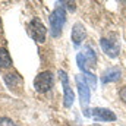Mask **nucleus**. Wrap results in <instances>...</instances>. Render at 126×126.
Masks as SVG:
<instances>
[{
  "label": "nucleus",
  "instance_id": "obj_16",
  "mask_svg": "<svg viewBox=\"0 0 126 126\" xmlns=\"http://www.w3.org/2000/svg\"><path fill=\"white\" fill-rule=\"evenodd\" d=\"M60 3L62 4H66V9L70 10V12H75V9H76V4L73 1H60Z\"/></svg>",
  "mask_w": 126,
  "mask_h": 126
},
{
  "label": "nucleus",
  "instance_id": "obj_13",
  "mask_svg": "<svg viewBox=\"0 0 126 126\" xmlns=\"http://www.w3.org/2000/svg\"><path fill=\"white\" fill-rule=\"evenodd\" d=\"M82 76H84L85 82L88 84V87H90V88H93V90H95V87H97V78H95L94 73H91V72L88 70V72H84V73H82Z\"/></svg>",
  "mask_w": 126,
  "mask_h": 126
},
{
  "label": "nucleus",
  "instance_id": "obj_7",
  "mask_svg": "<svg viewBox=\"0 0 126 126\" xmlns=\"http://www.w3.org/2000/svg\"><path fill=\"white\" fill-rule=\"evenodd\" d=\"M91 117L95 122H114L117 117L116 114L110 110V109H104V107H95L91 110Z\"/></svg>",
  "mask_w": 126,
  "mask_h": 126
},
{
  "label": "nucleus",
  "instance_id": "obj_3",
  "mask_svg": "<svg viewBox=\"0 0 126 126\" xmlns=\"http://www.w3.org/2000/svg\"><path fill=\"white\" fill-rule=\"evenodd\" d=\"M53 73L50 70H44V72H40L35 79H34V88L37 93H47L51 90L53 87Z\"/></svg>",
  "mask_w": 126,
  "mask_h": 126
},
{
  "label": "nucleus",
  "instance_id": "obj_9",
  "mask_svg": "<svg viewBox=\"0 0 126 126\" xmlns=\"http://www.w3.org/2000/svg\"><path fill=\"white\" fill-rule=\"evenodd\" d=\"M85 35H87V32H85V27H84L81 22H76V24L72 27L70 38H72V41H73V44H75V46H79V44L84 41Z\"/></svg>",
  "mask_w": 126,
  "mask_h": 126
},
{
  "label": "nucleus",
  "instance_id": "obj_15",
  "mask_svg": "<svg viewBox=\"0 0 126 126\" xmlns=\"http://www.w3.org/2000/svg\"><path fill=\"white\" fill-rule=\"evenodd\" d=\"M0 126H16V123L9 117H0Z\"/></svg>",
  "mask_w": 126,
  "mask_h": 126
},
{
  "label": "nucleus",
  "instance_id": "obj_14",
  "mask_svg": "<svg viewBox=\"0 0 126 126\" xmlns=\"http://www.w3.org/2000/svg\"><path fill=\"white\" fill-rule=\"evenodd\" d=\"M76 64H78V67L82 70V73H84V72H88V66H87V63L84 60V56H82L81 53L76 54Z\"/></svg>",
  "mask_w": 126,
  "mask_h": 126
},
{
  "label": "nucleus",
  "instance_id": "obj_17",
  "mask_svg": "<svg viewBox=\"0 0 126 126\" xmlns=\"http://www.w3.org/2000/svg\"><path fill=\"white\" fill-rule=\"evenodd\" d=\"M119 97H120V100H122L123 103H126V85L120 88V91H119Z\"/></svg>",
  "mask_w": 126,
  "mask_h": 126
},
{
  "label": "nucleus",
  "instance_id": "obj_8",
  "mask_svg": "<svg viewBox=\"0 0 126 126\" xmlns=\"http://www.w3.org/2000/svg\"><path fill=\"white\" fill-rule=\"evenodd\" d=\"M122 78V70L119 67H109L103 72L101 75V82L103 84H110V82H116Z\"/></svg>",
  "mask_w": 126,
  "mask_h": 126
},
{
  "label": "nucleus",
  "instance_id": "obj_12",
  "mask_svg": "<svg viewBox=\"0 0 126 126\" xmlns=\"http://www.w3.org/2000/svg\"><path fill=\"white\" fill-rule=\"evenodd\" d=\"M12 66V57L9 54V51L3 47H0V67L1 69H7Z\"/></svg>",
  "mask_w": 126,
  "mask_h": 126
},
{
  "label": "nucleus",
  "instance_id": "obj_4",
  "mask_svg": "<svg viewBox=\"0 0 126 126\" xmlns=\"http://www.w3.org/2000/svg\"><path fill=\"white\" fill-rule=\"evenodd\" d=\"M28 35L32 40H35L37 43H44L46 35H47V28L44 27V24L38 18H34L28 24Z\"/></svg>",
  "mask_w": 126,
  "mask_h": 126
},
{
  "label": "nucleus",
  "instance_id": "obj_11",
  "mask_svg": "<svg viewBox=\"0 0 126 126\" xmlns=\"http://www.w3.org/2000/svg\"><path fill=\"white\" fill-rule=\"evenodd\" d=\"M4 82L10 90H13L18 85L22 84V79H21V76L18 73H7V75H4Z\"/></svg>",
  "mask_w": 126,
  "mask_h": 126
},
{
  "label": "nucleus",
  "instance_id": "obj_18",
  "mask_svg": "<svg viewBox=\"0 0 126 126\" xmlns=\"http://www.w3.org/2000/svg\"><path fill=\"white\" fill-rule=\"evenodd\" d=\"M91 126H100V125H91Z\"/></svg>",
  "mask_w": 126,
  "mask_h": 126
},
{
  "label": "nucleus",
  "instance_id": "obj_1",
  "mask_svg": "<svg viewBox=\"0 0 126 126\" xmlns=\"http://www.w3.org/2000/svg\"><path fill=\"white\" fill-rule=\"evenodd\" d=\"M48 22H50V35L57 38L62 35L63 25L66 22V12L63 9V6H57L50 15H48Z\"/></svg>",
  "mask_w": 126,
  "mask_h": 126
},
{
  "label": "nucleus",
  "instance_id": "obj_6",
  "mask_svg": "<svg viewBox=\"0 0 126 126\" xmlns=\"http://www.w3.org/2000/svg\"><path fill=\"white\" fill-rule=\"evenodd\" d=\"M100 46H101V50L111 59H116L119 56V51H120V44L119 41L116 40H110V38H101L100 40Z\"/></svg>",
  "mask_w": 126,
  "mask_h": 126
},
{
  "label": "nucleus",
  "instance_id": "obj_5",
  "mask_svg": "<svg viewBox=\"0 0 126 126\" xmlns=\"http://www.w3.org/2000/svg\"><path fill=\"white\" fill-rule=\"evenodd\" d=\"M57 75L60 78V82H62V87H63V106L64 107H72V104L75 101V94H73V91L70 88L69 76H67V73L63 69H59Z\"/></svg>",
  "mask_w": 126,
  "mask_h": 126
},
{
  "label": "nucleus",
  "instance_id": "obj_10",
  "mask_svg": "<svg viewBox=\"0 0 126 126\" xmlns=\"http://www.w3.org/2000/svg\"><path fill=\"white\" fill-rule=\"evenodd\" d=\"M81 54L84 56V60H85V63H87L88 69H90V67H94L95 63H97V56H95V51L93 50V47L85 46L84 50L81 51Z\"/></svg>",
  "mask_w": 126,
  "mask_h": 126
},
{
  "label": "nucleus",
  "instance_id": "obj_2",
  "mask_svg": "<svg viewBox=\"0 0 126 126\" xmlns=\"http://www.w3.org/2000/svg\"><path fill=\"white\" fill-rule=\"evenodd\" d=\"M75 82H76V88H78V93H79V100H81V107H82V113L84 116L90 117L91 116V110L88 109V104H90V98H91V88L88 87V84L85 82L84 76L82 75H76L75 76Z\"/></svg>",
  "mask_w": 126,
  "mask_h": 126
}]
</instances>
